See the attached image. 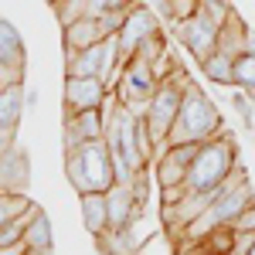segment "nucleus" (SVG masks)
Masks as SVG:
<instances>
[{"label":"nucleus","instance_id":"obj_22","mask_svg":"<svg viewBox=\"0 0 255 255\" xmlns=\"http://www.w3.org/2000/svg\"><path fill=\"white\" fill-rule=\"evenodd\" d=\"M20 58H24V48H20L17 31L7 20H0V65L3 61H20Z\"/></svg>","mask_w":255,"mask_h":255},{"label":"nucleus","instance_id":"obj_10","mask_svg":"<svg viewBox=\"0 0 255 255\" xmlns=\"http://www.w3.org/2000/svg\"><path fill=\"white\" fill-rule=\"evenodd\" d=\"M65 150H75L89 139L106 136V116L102 109H85V113H65Z\"/></svg>","mask_w":255,"mask_h":255},{"label":"nucleus","instance_id":"obj_16","mask_svg":"<svg viewBox=\"0 0 255 255\" xmlns=\"http://www.w3.org/2000/svg\"><path fill=\"white\" fill-rule=\"evenodd\" d=\"M24 180H27V160L17 146H10L7 153H0V187L17 191Z\"/></svg>","mask_w":255,"mask_h":255},{"label":"nucleus","instance_id":"obj_8","mask_svg":"<svg viewBox=\"0 0 255 255\" xmlns=\"http://www.w3.org/2000/svg\"><path fill=\"white\" fill-rule=\"evenodd\" d=\"M201 143H174V146H163L157 153V180L160 187H180L187 180L191 170V160L197 157Z\"/></svg>","mask_w":255,"mask_h":255},{"label":"nucleus","instance_id":"obj_12","mask_svg":"<svg viewBox=\"0 0 255 255\" xmlns=\"http://www.w3.org/2000/svg\"><path fill=\"white\" fill-rule=\"evenodd\" d=\"M106 201H109V228H126L133 218L143 215V204L133 194V184H113L106 191Z\"/></svg>","mask_w":255,"mask_h":255},{"label":"nucleus","instance_id":"obj_18","mask_svg":"<svg viewBox=\"0 0 255 255\" xmlns=\"http://www.w3.org/2000/svg\"><path fill=\"white\" fill-rule=\"evenodd\" d=\"M197 65H201V72L215 82V85H235V58L232 55L215 51V55H208V58L197 61Z\"/></svg>","mask_w":255,"mask_h":255},{"label":"nucleus","instance_id":"obj_7","mask_svg":"<svg viewBox=\"0 0 255 255\" xmlns=\"http://www.w3.org/2000/svg\"><path fill=\"white\" fill-rule=\"evenodd\" d=\"M153 34H160V20L157 14L143 3V0H136L133 7H129V14H126V20H123V27H119V58H123V65L133 58L139 51V44L146 38H153Z\"/></svg>","mask_w":255,"mask_h":255},{"label":"nucleus","instance_id":"obj_25","mask_svg":"<svg viewBox=\"0 0 255 255\" xmlns=\"http://www.w3.org/2000/svg\"><path fill=\"white\" fill-rule=\"evenodd\" d=\"M197 7H201V0H170V10H167V17L174 20H187L191 14H197Z\"/></svg>","mask_w":255,"mask_h":255},{"label":"nucleus","instance_id":"obj_23","mask_svg":"<svg viewBox=\"0 0 255 255\" xmlns=\"http://www.w3.org/2000/svg\"><path fill=\"white\" fill-rule=\"evenodd\" d=\"M235 85L255 96V55H238L235 58Z\"/></svg>","mask_w":255,"mask_h":255},{"label":"nucleus","instance_id":"obj_1","mask_svg":"<svg viewBox=\"0 0 255 255\" xmlns=\"http://www.w3.org/2000/svg\"><path fill=\"white\" fill-rule=\"evenodd\" d=\"M65 174L68 184L79 191V197L92 191H109L116 184V174H113V157L106 139H89L75 150H65Z\"/></svg>","mask_w":255,"mask_h":255},{"label":"nucleus","instance_id":"obj_32","mask_svg":"<svg viewBox=\"0 0 255 255\" xmlns=\"http://www.w3.org/2000/svg\"><path fill=\"white\" fill-rule=\"evenodd\" d=\"M24 255H55V249H27Z\"/></svg>","mask_w":255,"mask_h":255},{"label":"nucleus","instance_id":"obj_33","mask_svg":"<svg viewBox=\"0 0 255 255\" xmlns=\"http://www.w3.org/2000/svg\"><path fill=\"white\" fill-rule=\"evenodd\" d=\"M157 7L163 10V14H167V10H170V0H157Z\"/></svg>","mask_w":255,"mask_h":255},{"label":"nucleus","instance_id":"obj_28","mask_svg":"<svg viewBox=\"0 0 255 255\" xmlns=\"http://www.w3.org/2000/svg\"><path fill=\"white\" fill-rule=\"evenodd\" d=\"M232 228H235V232H255V204H252V208H249L242 218H238Z\"/></svg>","mask_w":255,"mask_h":255},{"label":"nucleus","instance_id":"obj_4","mask_svg":"<svg viewBox=\"0 0 255 255\" xmlns=\"http://www.w3.org/2000/svg\"><path fill=\"white\" fill-rule=\"evenodd\" d=\"M228 14H232V7L201 0L197 14H191L187 20H177L174 24V34L180 38V44H184L197 61H204L208 55L218 51V34H221V24L228 20Z\"/></svg>","mask_w":255,"mask_h":255},{"label":"nucleus","instance_id":"obj_9","mask_svg":"<svg viewBox=\"0 0 255 255\" xmlns=\"http://www.w3.org/2000/svg\"><path fill=\"white\" fill-rule=\"evenodd\" d=\"M113 89L102 79H82V75H65V113H85V109H102V102Z\"/></svg>","mask_w":255,"mask_h":255},{"label":"nucleus","instance_id":"obj_21","mask_svg":"<svg viewBox=\"0 0 255 255\" xmlns=\"http://www.w3.org/2000/svg\"><path fill=\"white\" fill-rule=\"evenodd\" d=\"M24 242H27V249H55V238H51V221L44 218V211H41V215L27 225Z\"/></svg>","mask_w":255,"mask_h":255},{"label":"nucleus","instance_id":"obj_29","mask_svg":"<svg viewBox=\"0 0 255 255\" xmlns=\"http://www.w3.org/2000/svg\"><path fill=\"white\" fill-rule=\"evenodd\" d=\"M24 252H27V242H24V238L14 242V245H3V249H0V255H24Z\"/></svg>","mask_w":255,"mask_h":255},{"label":"nucleus","instance_id":"obj_30","mask_svg":"<svg viewBox=\"0 0 255 255\" xmlns=\"http://www.w3.org/2000/svg\"><path fill=\"white\" fill-rule=\"evenodd\" d=\"M245 51H249V55H255V31H249V34H245ZM245 51H242V55H245Z\"/></svg>","mask_w":255,"mask_h":255},{"label":"nucleus","instance_id":"obj_5","mask_svg":"<svg viewBox=\"0 0 255 255\" xmlns=\"http://www.w3.org/2000/svg\"><path fill=\"white\" fill-rule=\"evenodd\" d=\"M187 75L177 68L170 79H163L157 85V92L150 99V106H146V129H150V139H153V146H157V153L167 146V136H170V129H174L177 123V113H180V102H184V92H187Z\"/></svg>","mask_w":255,"mask_h":255},{"label":"nucleus","instance_id":"obj_26","mask_svg":"<svg viewBox=\"0 0 255 255\" xmlns=\"http://www.w3.org/2000/svg\"><path fill=\"white\" fill-rule=\"evenodd\" d=\"M232 106H235V113L245 119V126H252V102L245 99V89L242 92H232Z\"/></svg>","mask_w":255,"mask_h":255},{"label":"nucleus","instance_id":"obj_2","mask_svg":"<svg viewBox=\"0 0 255 255\" xmlns=\"http://www.w3.org/2000/svg\"><path fill=\"white\" fill-rule=\"evenodd\" d=\"M218 133H221V113L215 109V102L197 85H187L177 123L170 129V136H167V146H174V143H208Z\"/></svg>","mask_w":255,"mask_h":255},{"label":"nucleus","instance_id":"obj_11","mask_svg":"<svg viewBox=\"0 0 255 255\" xmlns=\"http://www.w3.org/2000/svg\"><path fill=\"white\" fill-rule=\"evenodd\" d=\"M211 201H215V191H187L184 197H177L174 204H163L160 215L167 221V228L180 232V228H187L197 215H204V211L211 208Z\"/></svg>","mask_w":255,"mask_h":255},{"label":"nucleus","instance_id":"obj_31","mask_svg":"<svg viewBox=\"0 0 255 255\" xmlns=\"http://www.w3.org/2000/svg\"><path fill=\"white\" fill-rule=\"evenodd\" d=\"M24 102L34 109V106H38V92H34V89H24Z\"/></svg>","mask_w":255,"mask_h":255},{"label":"nucleus","instance_id":"obj_6","mask_svg":"<svg viewBox=\"0 0 255 255\" xmlns=\"http://www.w3.org/2000/svg\"><path fill=\"white\" fill-rule=\"evenodd\" d=\"M157 85H160V79L153 72V65L136 55V58H129L123 65V75H119L113 92H116V99L133 116H146V106H150V99L157 92Z\"/></svg>","mask_w":255,"mask_h":255},{"label":"nucleus","instance_id":"obj_20","mask_svg":"<svg viewBox=\"0 0 255 255\" xmlns=\"http://www.w3.org/2000/svg\"><path fill=\"white\" fill-rule=\"evenodd\" d=\"M31 204H34V201L24 197L20 191H7V187H0V225H7V221L20 218Z\"/></svg>","mask_w":255,"mask_h":255},{"label":"nucleus","instance_id":"obj_17","mask_svg":"<svg viewBox=\"0 0 255 255\" xmlns=\"http://www.w3.org/2000/svg\"><path fill=\"white\" fill-rule=\"evenodd\" d=\"M245 34H249V27L242 24V17L238 14H228V20L221 24V34H218V51L238 58L245 51Z\"/></svg>","mask_w":255,"mask_h":255},{"label":"nucleus","instance_id":"obj_15","mask_svg":"<svg viewBox=\"0 0 255 255\" xmlns=\"http://www.w3.org/2000/svg\"><path fill=\"white\" fill-rule=\"evenodd\" d=\"M24 106H27V102H24V85H7V89H0V129L17 133Z\"/></svg>","mask_w":255,"mask_h":255},{"label":"nucleus","instance_id":"obj_24","mask_svg":"<svg viewBox=\"0 0 255 255\" xmlns=\"http://www.w3.org/2000/svg\"><path fill=\"white\" fill-rule=\"evenodd\" d=\"M163 51H167V41H163V34H153V38H146L143 44H139L136 55H139L143 61H150V65H153V61H157ZM136 55H133V58H136Z\"/></svg>","mask_w":255,"mask_h":255},{"label":"nucleus","instance_id":"obj_19","mask_svg":"<svg viewBox=\"0 0 255 255\" xmlns=\"http://www.w3.org/2000/svg\"><path fill=\"white\" fill-rule=\"evenodd\" d=\"M96 242L106 255H139V249L129 242V235H126V228H109V232H102Z\"/></svg>","mask_w":255,"mask_h":255},{"label":"nucleus","instance_id":"obj_35","mask_svg":"<svg viewBox=\"0 0 255 255\" xmlns=\"http://www.w3.org/2000/svg\"><path fill=\"white\" fill-rule=\"evenodd\" d=\"M249 255H255V245H252V249H249Z\"/></svg>","mask_w":255,"mask_h":255},{"label":"nucleus","instance_id":"obj_13","mask_svg":"<svg viewBox=\"0 0 255 255\" xmlns=\"http://www.w3.org/2000/svg\"><path fill=\"white\" fill-rule=\"evenodd\" d=\"M102 38H109L102 31V20L99 17H79L72 24H65V51H82V48H92Z\"/></svg>","mask_w":255,"mask_h":255},{"label":"nucleus","instance_id":"obj_14","mask_svg":"<svg viewBox=\"0 0 255 255\" xmlns=\"http://www.w3.org/2000/svg\"><path fill=\"white\" fill-rule=\"evenodd\" d=\"M82 225H85V232L92 238L109 232V201H106V191L82 194Z\"/></svg>","mask_w":255,"mask_h":255},{"label":"nucleus","instance_id":"obj_3","mask_svg":"<svg viewBox=\"0 0 255 255\" xmlns=\"http://www.w3.org/2000/svg\"><path fill=\"white\" fill-rule=\"evenodd\" d=\"M235 163H238V153H235L232 136L218 133L215 139L201 143L197 157L191 160V170H187L184 187H187V191H218L221 180L235 170Z\"/></svg>","mask_w":255,"mask_h":255},{"label":"nucleus","instance_id":"obj_27","mask_svg":"<svg viewBox=\"0 0 255 255\" xmlns=\"http://www.w3.org/2000/svg\"><path fill=\"white\" fill-rule=\"evenodd\" d=\"M177 255H215V252L208 249V242H180Z\"/></svg>","mask_w":255,"mask_h":255},{"label":"nucleus","instance_id":"obj_34","mask_svg":"<svg viewBox=\"0 0 255 255\" xmlns=\"http://www.w3.org/2000/svg\"><path fill=\"white\" fill-rule=\"evenodd\" d=\"M208 3H221V7H228V0H208Z\"/></svg>","mask_w":255,"mask_h":255}]
</instances>
